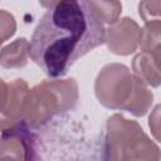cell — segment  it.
<instances>
[{"instance_id":"cell-1","label":"cell","mask_w":161,"mask_h":161,"mask_svg":"<svg viewBox=\"0 0 161 161\" xmlns=\"http://www.w3.org/2000/svg\"><path fill=\"white\" fill-rule=\"evenodd\" d=\"M106 29L79 0H63L40 18L30 39V58L59 78L83 55L104 43Z\"/></svg>"},{"instance_id":"cell-2","label":"cell","mask_w":161,"mask_h":161,"mask_svg":"<svg viewBox=\"0 0 161 161\" xmlns=\"http://www.w3.org/2000/svg\"><path fill=\"white\" fill-rule=\"evenodd\" d=\"M77 101L78 83L74 78L43 80L29 91L23 121L30 128L42 127L72 109Z\"/></svg>"},{"instance_id":"cell-3","label":"cell","mask_w":161,"mask_h":161,"mask_svg":"<svg viewBox=\"0 0 161 161\" xmlns=\"http://www.w3.org/2000/svg\"><path fill=\"white\" fill-rule=\"evenodd\" d=\"M104 158L107 160H160L158 146L135 121L116 113L106 122Z\"/></svg>"},{"instance_id":"cell-4","label":"cell","mask_w":161,"mask_h":161,"mask_svg":"<svg viewBox=\"0 0 161 161\" xmlns=\"http://www.w3.org/2000/svg\"><path fill=\"white\" fill-rule=\"evenodd\" d=\"M133 80L135 77L127 65L121 63L104 65L94 80V93L98 102L106 108L122 109L132 92Z\"/></svg>"},{"instance_id":"cell-5","label":"cell","mask_w":161,"mask_h":161,"mask_svg":"<svg viewBox=\"0 0 161 161\" xmlns=\"http://www.w3.org/2000/svg\"><path fill=\"white\" fill-rule=\"evenodd\" d=\"M28 83L14 79L9 83L1 80V130L24 122V108L29 93Z\"/></svg>"},{"instance_id":"cell-6","label":"cell","mask_w":161,"mask_h":161,"mask_svg":"<svg viewBox=\"0 0 161 161\" xmlns=\"http://www.w3.org/2000/svg\"><path fill=\"white\" fill-rule=\"evenodd\" d=\"M141 28L131 18H122L106 29L104 43L109 52L117 55H130L140 47Z\"/></svg>"},{"instance_id":"cell-7","label":"cell","mask_w":161,"mask_h":161,"mask_svg":"<svg viewBox=\"0 0 161 161\" xmlns=\"http://www.w3.org/2000/svg\"><path fill=\"white\" fill-rule=\"evenodd\" d=\"M24 122L1 130L0 158L1 160H31L34 158V138Z\"/></svg>"},{"instance_id":"cell-8","label":"cell","mask_w":161,"mask_h":161,"mask_svg":"<svg viewBox=\"0 0 161 161\" xmlns=\"http://www.w3.org/2000/svg\"><path fill=\"white\" fill-rule=\"evenodd\" d=\"M152 102H153L152 91L148 89L147 84H145L142 80L135 77L132 92L121 111H127L136 117H142L148 112Z\"/></svg>"},{"instance_id":"cell-9","label":"cell","mask_w":161,"mask_h":161,"mask_svg":"<svg viewBox=\"0 0 161 161\" xmlns=\"http://www.w3.org/2000/svg\"><path fill=\"white\" fill-rule=\"evenodd\" d=\"M132 69L135 77L145 84L153 88L161 86V72L157 68L151 53L141 52L136 54L132 60Z\"/></svg>"},{"instance_id":"cell-10","label":"cell","mask_w":161,"mask_h":161,"mask_svg":"<svg viewBox=\"0 0 161 161\" xmlns=\"http://www.w3.org/2000/svg\"><path fill=\"white\" fill-rule=\"evenodd\" d=\"M30 55V43L25 38H19L1 49L0 63L5 69H19L28 64Z\"/></svg>"},{"instance_id":"cell-11","label":"cell","mask_w":161,"mask_h":161,"mask_svg":"<svg viewBox=\"0 0 161 161\" xmlns=\"http://www.w3.org/2000/svg\"><path fill=\"white\" fill-rule=\"evenodd\" d=\"M83 4L99 21L106 24H112L118 20L122 13L119 0H83Z\"/></svg>"},{"instance_id":"cell-12","label":"cell","mask_w":161,"mask_h":161,"mask_svg":"<svg viewBox=\"0 0 161 161\" xmlns=\"http://www.w3.org/2000/svg\"><path fill=\"white\" fill-rule=\"evenodd\" d=\"M161 45V19L146 21L141 29V52L151 53Z\"/></svg>"},{"instance_id":"cell-13","label":"cell","mask_w":161,"mask_h":161,"mask_svg":"<svg viewBox=\"0 0 161 161\" xmlns=\"http://www.w3.org/2000/svg\"><path fill=\"white\" fill-rule=\"evenodd\" d=\"M138 14L145 23L161 19V0H141L138 4Z\"/></svg>"},{"instance_id":"cell-14","label":"cell","mask_w":161,"mask_h":161,"mask_svg":"<svg viewBox=\"0 0 161 161\" xmlns=\"http://www.w3.org/2000/svg\"><path fill=\"white\" fill-rule=\"evenodd\" d=\"M0 30H1L0 43H4L9 38H11L16 30V23H15L14 16L6 10L0 11Z\"/></svg>"},{"instance_id":"cell-15","label":"cell","mask_w":161,"mask_h":161,"mask_svg":"<svg viewBox=\"0 0 161 161\" xmlns=\"http://www.w3.org/2000/svg\"><path fill=\"white\" fill-rule=\"evenodd\" d=\"M148 127L153 138L161 142V103L156 104L148 117Z\"/></svg>"},{"instance_id":"cell-16","label":"cell","mask_w":161,"mask_h":161,"mask_svg":"<svg viewBox=\"0 0 161 161\" xmlns=\"http://www.w3.org/2000/svg\"><path fill=\"white\" fill-rule=\"evenodd\" d=\"M151 54H152V58H153V60H155L157 68H158L160 72H161V45L157 47L155 50H152Z\"/></svg>"},{"instance_id":"cell-17","label":"cell","mask_w":161,"mask_h":161,"mask_svg":"<svg viewBox=\"0 0 161 161\" xmlns=\"http://www.w3.org/2000/svg\"><path fill=\"white\" fill-rule=\"evenodd\" d=\"M63 0H39V4L45 9H52Z\"/></svg>"}]
</instances>
